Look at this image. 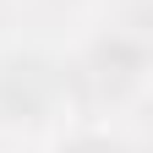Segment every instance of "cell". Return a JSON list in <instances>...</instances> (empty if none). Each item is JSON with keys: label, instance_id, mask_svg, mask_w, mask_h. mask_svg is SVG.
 I'll return each instance as SVG.
<instances>
[{"label": "cell", "instance_id": "7a4b0ae2", "mask_svg": "<svg viewBox=\"0 0 153 153\" xmlns=\"http://www.w3.org/2000/svg\"><path fill=\"white\" fill-rule=\"evenodd\" d=\"M60 153H126L115 137H76V142H66Z\"/></svg>", "mask_w": 153, "mask_h": 153}, {"label": "cell", "instance_id": "6da1fadb", "mask_svg": "<svg viewBox=\"0 0 153 153\" xmlns=\"http://www.w3.org/2000/svg\"><path fill=\"white\" fill-rule=\"evenodd\" d=\"M142 71H148V55H142V44H131V38H104V44L88 55V66H82L88 88L99 93V99H126V93H137Z\"/></svg>", "mask_w": 153, "mask_h": 153}]
</instances>
